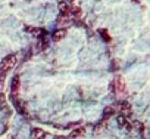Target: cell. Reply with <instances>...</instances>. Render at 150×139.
<instances>
[{
  "label": "cell",
  "mask_w": 150,
  "mask_h": 139,
  "mask_svg": "<svg viewBox=\"0 0 150 139\" xmlns=\"http://www.w3.org/2000/svg\"><path fill=\"white\" fill-rule=\"evenodd\" d=\"M31 136H33V139H44V138H46V133H44V130L35 127V129H33Z\"/></svg>",
  "instance_id": "obj_3"
},
{
  "label": "cell",
  "mask_w": 150,
  "mask_h": 139,
  "mask_svg": "<svg viewBox=\"0 0 150 139\" xmlns=\"http://www.w3.org/2000/svg\"><path fill=\"white\" fill-rule=\"evenodd\" d=\"M59 12H60V19H62L63 16L69 15V6H68L66 3H63V2H62V3L59 5ZM60 19H59V21H60Z\"/></svg>",
  "instance_id": "obj_4"
},
{
  "label": "cell",
  "mask_w": 150,
  "mask_h": 139,
  "mask_svg": "<svg viewBox=\"0 0 150 139\" xmlns=\"http://www.w3.org/2000/svg\"><path fill=\"white\" fill-rule=\"evenodd\" d=\"M16 64V56L15 55H8L2 59V62H0V73L2 74H6L9 70H12Z\"/></svg>",
  "instance_id": "obj_1"
},
{
  "label": "cell",
  "mask_w": 150,
  "mask_h": 139,
  "mask_svg": "<svg viewBox=\"0 0 150 139\" xmlns=\"http://www.w3.org/2000/svg\"><path fill=\"white\" fill-rule=\"evenodd\" d=\"M115 90H116L118 93H124V92L127 90L125 80H124L122 77H118V79H115Z\"/></svg>",
  "instance_id": "obj_2"
},
{
  "label": "cell",
  "mask_w": 150,
  "mask_h": 139,
  "mask_svg": "<svg viewBox=\"0 0 150 139\" xmlns=\"http://www.w3.org/2000/svg\"><path fill=\"white\" fill-rule=\"evenodd\" d=\"M54 139H66V138H65V136H56Z\"/></svg>",
  "instance_id": "obj_11"
},
{
  "label": "cell",
  "mask_w": 150,
  "mask_h": 139,
  "mask_svg": "<svg viewBox=\"0 0 150 139\" xmlns=\"http://www.w3.org/2000/svg\"><path fill=\"white\" fill-rule=\"evenodd\" d=\"M19 89V77L16 76V77H13L12 79V85H11V90L12 92H16Z\"/></svg>",
  "instance_id": "obj_8"
},
{
  "label": "cell",
  "mask_w": 150,
  "mask_h": 139,
  "mask_svg": "<svg viewBox=\"0 0 150 139\" xmlns=\"http://www.w3.org/2000/svg\"><path fill=\"white\" fill-rule=\"evenodd\" d=\"M66 36V30L65 28H60V30H56L54 33H53V40H62L63 37Z\"/></svg>",
  "instance_id": "obj_5"
},
{
  "label": "cell",
  "mask_w": 150,
  "mask_h": 139,
  "mask_svg": "<svg viewBox=\"0 0 150 139\" xmlns=\"http://www.w3.org/2000/svg\"><path fill=\"white\" fill-rule=\"evenodd\" d=\"M0 104H5V96H3V93H0Z\"/></svg>",
  "instance_id": "obj_10"
},
{
  "label": "cell",
  "mask_w": 150,
  "mask_h": 139,
  "mask_svg": "<svg viewBox=\"0 0 150 139\" xmlns=\"http://www.w3.org/2000/svg\"><path fill=\"white\" fill-rule=\"evenodd\" d=\"M119 110L122 111V114H129L131 107H129V104H128V102H121V104H119Z\"/></svg>",
  "instance_id": "obj_7"
},
{
  "label": "cell",
  "mask_w": 150,
  "mask_h": 139,
  "mask_svg": "<svg viewBox=\"0 0 150 139\" xmlns=\"http://www.w3.org/2000/svg\"><path fill=\"white\" fill-rule=\"evenodd\" d=\"M84 127H77L75 130H72L71 132V135H69V138L71 139H75V138H78V136H81V135H84Z\"/></svg>",
  "instance_id": "obj_6"
},
{
  "label": "cell",
  "mask_w": 150,
  "mask_h": 139,
  "mask_svg": "<svg viewBox=\"0 0 150 139\" xmlns=\"http://www.w3.org/2000/svg\"><path fill=\"white\" fill-rule=\"evenodd\" d=\"M113 112H115V108H113V107H108V108H105V111H103V114H105V117H106V118H108V117H110Z\"/></svg>",
  "instance_id": "obj_9"
}]
</instances>
